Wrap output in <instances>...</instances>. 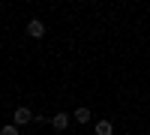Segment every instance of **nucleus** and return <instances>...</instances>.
I'll list each match as a JSON object with an SVG mask.
<instances>
[{"instance_id":"nucleus-1","label":"nucleus","mask_w":150,"mask_h":135,"mask_svg":"<svg viewBox=\"0 0 150 135\" xmlns=\"http://www.w3.org/2000/svg\"><path fill=\"white\" fill-rule=\"evenodd\" d=\"M27 36H30V39H42V36H45V24L39 18H30L27 21Z\"/></svg>"},{"instance_id":"nucleus-5","label":"nucleus","mask_w":150,"mask_h":135,"mask_svg":"<svg viewBox=\"0 0 150 135\" xmlns=\"http://www.w3.org/2000/svg\"><path fill=\"white\" fill-rule=\"evenodd\" d=\"M75 120H78V123H90V108H78V111H75Z\"/></svg>"},{"instance_id":"nucleus-2","label":"nucleus","mask_w":150,"mask_h":135,"mask_svg":"<svg viewBox=\"0 0 150 135\" xmlns=\"http://www.w3.org/2000/svg\"><path fill=\"white\" fill-rule=\"evenodd\" d=\"M30 120H33L30 108H15V114H12V123H15V126H27Z\"/></svg>"},{"instance_id":"nucleus-4","label":"nucleus","mask_w":150,"mask_h":135,"mask_svg":"<svg viewBox=\"0 0 150 135\" xmlns=\"http://www.w3.org/2000/svg\"><path fill=\"white\" fill-rule=\"evenodd\" d=\"M96 135H114V126H111L108 120H99L96 123Z\"/></svg>"},{"instance_id":"nucleus-3","label":"nucleus","mask_w":150,"mask_h":135,"mask_svg":"<svg viewBox=\"0 0 150 135\" xmlns=\"http://www.w3.org/2000/svg\"><path fill=\"white\" fill-rule=\"evenodd\" d=\"M51 123H54V129H66V126H69V114H63V111H60V114H54V120H51Z\"/></svg>"},{"instance_id":"nucleus-6","label":"nucleus","mask_w":150,"mask_h":135,"mask_svg":"<svg viewBox=\"0 0 150 135\" xmlns=\"http://www.w3.org/2000/svg\"><path fill=\"white\" fill-rule=\"evenodd\" d=\"M0 135H18V126L15 123H6L3 129H0Z\"/></svg>"}]
</instances>
